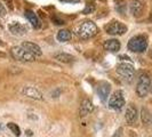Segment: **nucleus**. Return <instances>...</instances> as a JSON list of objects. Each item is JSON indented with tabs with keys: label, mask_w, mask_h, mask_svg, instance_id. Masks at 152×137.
Wrapping results in <instances>:
<instances>
[{
	"label": "nucleus",
	"mask_w": 152,
	"mask_h": 137,
	"mask_svg": "<svg viewBox=\"0 0 152 137\" xmlns=\"http://www.w3.org/2000/svg\"><path fill=\"white\" fill-rule=\"evenodd\" d=\"M76 32L81 39H89L97 34L99 29L93 21H85L77 28Z\"/></svg>",
	"instance_id": "1"
},
{
	"label": "nucleus",
	"mask_w": 152,
	"mask_h": 137,
	"mask_svg": "<svg viewBox=\"0 0 152 137\" xmlns=\"http://www.w3.org/2000/svg\"><path fill=\"white\" fill-rule=\"evenodd\" d=\"M128 49L134 53H143L148 48V40L144 36H135L128 41Z\"/></svg>",
	"instance_id": "2"
},
{
	"label": "nucleus",
	"mask_w": 152,
	"mask_h": 137,
	"mask_svg": "<svg viewBox=\"0 0 152 137\" xmlns=\"http://www.w3.org/2000/svg\"><path fill=\"white\" fill-rule=\"evenodd\" d=\"M117 73L124 80L130 82L135 77V68L129 63H120L117 65Z\"/></svg>",
	"instance_id": "3"
},
{
	"label": "nucleus",
	"mask_w": 152,
	"mask_h": 137,
	"mask_svg": "<svg viewBox=\"0 0 152 137\" xmlns=\"http://www.w3.org/2000/svg\"><path fill=\"white\" fill-rule=\"evenodd\" d=\"M150 86H151V79L146 73H142L138 81H137L136 93L140 97H145L148 95V93L150 90Z\"/></svg>",
	"instance_id": "4"
},
{
	"label": "nucleus",
	"mask_w": 152,
	"mask_h": 137,
	"mask_svg": "<svg viewBox=\"0 0 152 137\" xmlns=\"http://www.w3.org/2000/svg\"><path fill=\"white\" fill-rule=\"evenodd\" d=\"M10 53L13 55V57L17 60V61L21 62H32L36 60V57L33 55H31L29 52H26L22 46H16V47H13Z\"/></svg>",
	"instance_id": "5"
},
{
	"label": "nucleus",
	"mask_w": 152,
	"mask_h": 137,
	"mask_svg": "<svg viewBox=\"0 0 152 137\" xmlns=\"http://www.w3.org/2000/svg\"><path fill=\"white\" fill-rule=\"evenodd\" d=\"M105 31H107V33L111 34V36H122L127 32V26L122 22L112 21L105 26Z\"/></svg>",
	"instance_id": "6"
},
{
	"label": "nucleus",
	"mask_w": 152,
	"mask_h": 137,
	"mask_svg": "<svg viewBox=\"0 0 152 137\" xmlns=\"http://www.w3.org/2000/svg\"><path fill=\"white\" fill-rule=\"evenodd\" d=\"M125 105V98L121 90L114 91L109 99V106L115 111H120Z\"/></svg>",
	"instance_id": "7"
},
{
	"label": "nucleus",
	"mask_w": 152,
	"mask_h": 137,
	"mask_svg": "<svg viewBox=\"0 0 152 137\" xmlns=\"http://www.w3.org/2000/svg\"><path fill=\"white\" fill-rule=\"evenodd\" d=\"M22 95H24L25 97H29V98L37 99V101H41V99L44 98L41 91L37 89L36 87H33V86H25V87H23Z\"/></svg>",
	"instance_id": "8"
},
{
	"label": "nucleus",
	"mask_w": 152,
	"mask_h": 137,
	"mask_svg": "<svg viewBox=\"0 0 152 137\" xmlns=\"http://www.w3.org/2000/svg\"><path fill=\"white\" fill-rule=\"evenodd\" d=\"M111 90V86L107 81H101L97 86V94L102 102H105L109 98V94Z\"/></svg>",
	"instance_id": "9"
},
{
	"label": "nucleus",
	"mask_w": 152,
	"mask_h": 137,
	"mask_svg": "<svg viewBox=\"0 0 152 137\" xmlns=\"http://www.w3.org/2000/svg\"><path fill=\"white\" fill-rule=\"evenodd\" d=\"M22 47L26 50V52H29L31 55H33L34 57L41 56V54H42L41 48H40L38 45H36V44H33V42H30V41H25V42H23Z\"/></svg>",
	"instance_id": "10"
},
{
	"label": "nucleus",
	"mask_w": 152,
	"mask_h": 137,
	"mask_svg": "<svg viewBox=\"0 0 152 137\" xmlns=\"http://www.w3.org/2000/svg\"><path fill=\"white\" fill-rule=\"evenodd\" d=\"M8 28H9V31L14 36H23V34H25L28 32V28L18 22H12Z\"/></svg>",
	"instance_id": "11"
},
{
	"label": "nucleus",
	"mask_w": 152,
	"mask_h": 137,
	"mask_svg": "<svg viewBox=\"0 0 152 137\" xmlns=\"http://www.w3.org/2000/svg\"><path fill=\"white\" fill-rule=\"evenodd\" d=\"M137 109L134 105H129L126 110V114H125V118H126V121L128 125H134L137 120Z\"/></svg>",
	"instance_id": "12"
},
{
	"label": "nucleus",
	"mask_w": 152,
	"mask_h": 137,
	"mask_svg": "<svg viewBox=\"0 0 152 137\" xmlns=\"http://www.w3.org/2000/svg\"><path fill=\"white\" fill-rule=\"evenodd\" d=\"M120 41H118L117 39H109L107 41H104L103 47L104 49L107 52H111V53H115L120 49Z\"/></svg>",
	"instance_id": "13"
},
{
	"label": "nucleus",
	"mask_w": 152,
	"mask_h": 137,
	"mask_svg": "<svg viewBox=\"0 0 152 137\" xmlns=\"http://www.w3.org/2000/svg\"><path fill=\"white\" fill-rule=\"evenodd\" d=\"M93 110H94L93 103H91L89 99H84L83 103H81V105H80L79 114H80L81 118H84V117H86V115H88V114L91 113Z\"/></svg>",
	"instance_id": "14"
},
{
	"label": "nucleus",
	"mask_w": 152,
	"mask_h": 137,
	"mask_svg": "<svg viewBox=\"0 0 152 137\" xmlns=\"http://www.w3.org/2000/svg\"><path fill=\"white\" fill-rule=\"evenodd\" d=\"M24 15L26 17V20L32 24L33 28H36V29L40 28V21H39L38 16H37V14H36L34 12H32L30 9H26V10L24 12Z\"/></svg>",
	"instance_id": "15"
},
{
	"label": "nucleus",
	"mask_w": 152,
	"mask_h": 137,
	"mask_svg": "<svg viewBox=\"0 0 152 137\" xmlns=\"http://www.w3.org/2000/svg\"><path fill=\"white\" fill-rule=\"evenodd\" d=\"M130 12L134 16H141L142 12H143V4L140 0H132L130 2Z\"/></svg>",
	"instance_id": "16"
},
{
	"label": "nucleus",
	"mask_w": 152,
	"mask_h": 137,
	"mask_svg": "<svg viewBox=\"0 0 152 137\" xmlns=\"http://www.w3.org/2000/svg\"><path fill=\"white\" fill-rule=\"evenodd\" d=\"M56 38L61 42H65V41H69L70 39L72 38V33L69 30H60L57 36H56Z\"/></svg>",
	"instance_id": "17"
},
{
	"label": "nucleus",
	"mask_w": 152,
	"mask_h": 137,
	"mask_svg": "<svg viewBox=\"0 0 152 137\" xmlns=\"http://www.w3.org/2000/svg\"><path fill=\"white\" fill-rule=\"evenodd\" d=\"M55 60L60 62H63V63H71V62L75 61V57L72 55H69V54L65 53H60L55 55Z\"/></svg>",
	"instance_id": "18"
},
{
	"label": "nucleus",
	"mask_w": 152,
	"mask_h": 137,
	"mask_svg": "<svg viewBox=\"0 0 152 137\" xmlns=\"http://www.w3.org/2000/svg\"><path fill=\"white\" fill-rule=\"evenodd\" d=\"M7 127L10 129V131H12L15 136H20V135H21V129H20V127H18L16 123L9 122V123H7Z\"/></svg>",
	"instance_id": "19"
},
{
	"label": "nucleus",
	"mask_w": 152,
	"mask_h": 137,
	"mask_svg": "<svg viewBox=\"0 0 152 137\" xmlns=\"http://www.w3.org/2000/svg\"><path fill=\"white\" fill-rule=\"evenodd\" d=\"M141 117H142V121H143V123H149V121H150V115H149V111L145 109V107H143L142 109V112H141Z\"/></svg>",
	"instance_id": "20"
},
{
	"label": "nucleus",
	"mask_w": 152,
	"mask_h": 137,
	"mask_svg": "<svg viewBox=\"0 0 152 137\" xmlns=\"http://www.w3.org/2000/svg\"><path fill=\"white\" fill-rule=\"evenodd\" d=\"M95 10V4L94 2H88L87 5H86V8L84 9V14H91Z\"/></svg>",
	"instance_id": "21"
},
{
	"label": "nucleus",
	"mask_w": 152,
	"mask_h": 137,
	"mask_svg": "<svg viewBox=\"0 0 152 137\" xmlns=\"http://www.w3.org/2000/svg\"><path fill=\"white\" fill-rule=\"evenodd\" d=\"M6 14H7V10H6V8H5V6L0 2V17H5L6 16Z\"/></svg>",
	"instance_id": "22"
},
{
	"label": "nucleus",
	"mask_w": 152,
	"mask_h": 137,
	"mask_svg": "<svg viewBox=\"0 0 152 137\" xmlns=\"http://www.w3.org/2000/svg\"><path fill=\"white\" fill-rule=\"evenodd\" d=\"M4 1H5L6 6H7L10 10H13V9H14V4H13V0H4Z\"/></svg>",
	"instance_id": "23"
},
{
	"label": "nucleus",
	"mask_w": 152,
	"mask_h": 137,
	"mask_svg": "<svg viewBox=\"0 0 152 137\" xmlns=\"http://www.w3.org/2000/svg\"><path fill=\"white\" fill-rule=\"evenodd\" d=\"M52 20H53V22L55 23V24H57V25H63V24H65V23H64V21L60 20L58 17H53Z\"/></svg>",
	"instance_id": "24"
},
{
	"label": "nucleus",
	"mask_w": 152,
	"mask_h": 137,
	"mask_svg": "<svg viewBox=\"0 0 152 137\" xmlns=\"http://www.w3.org/2000/svg\"><path fill=\"white\" fill-rule=\"evenodd\" d=\"M62 2H68V4H76V2H79L81 0H60Z\"/></svg>",
	"instance_id": "25"
},
{
	"label": "nucleus",
	"mask_w": 152,
	"mask_h": 137,
	"mask_svg": "<svg viewBox=\"0 0 152 137\" xmlns=\"http://www.w3.org/2000/svg\"><path fill=\"white\" fill-rule=\"evenodd\" d=\"M120 131H121V129L117 130V131H115V134L113 135V137H120Z\"/></svg>",
	"instance_id": "26"
},
{
	"label": "nucleus",
	"mask_w": 152,
	"mask_h": 137,
	"mask_svg": "<svg viewBox=\"0 0 152 137\" xmlns=\"http://www.w3.org/2000/svg\"><path fill=\"white\" fill-rule=\"evenodd\" d=\"M4 45V44H2V41H1V40H0V46H2Z\"/></svg>",
	"instance_id": "27"
},
{
	"label": "nucleus",
	"mask_w": 152,
	"mask_h": 137,
	"mask_svg": "<svg viewBox=\"0 0 152 137\" xmlns=\"http://www.w3.org/2000/svg\"><path fill=\"white\" fill-rule=\"evenodd\" d=\"M150 20H151V21H152V15H151V17H150Z\"/></svg>",
	"instance_id": "28"
},
{
	"label": "nucleus",
	"mask_w": 152,
	"mask_h": 137,
	"mask_svg": "<svg viewBox=\"0 0 152 137\" xmlns=\"http://www.w3.org/2000/svg\"><path fill=\"white\" fill-rule=\"evenodd\" d=\"M151 91H152V87H151Z\"/></svg>",
	"instance_id": "29"
},
{
	"label": "nucleus",
	"mask_w": 152,
	"mask_h": 137,
	"mask_svg": "<svg viewBox=\"0 0 152 137\" xmlns=\"http://www.w3.org/2000/svg\"><path fill=\"white\" fill-rule=\"evenodd\" d=\"M151 56H152V54H151Z\"/></svg>",
	"instance_id": "30"
}]
</instances>
